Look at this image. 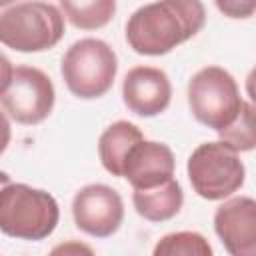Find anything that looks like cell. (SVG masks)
Here are the masks:
<instances>
[{
	"label": "cell",
	"instance_id": "obj_20",
	"mask_svg": "<svg viewBox=\"0 0 256 256\" xmlns=\"http://www.w3.org/2000/svg\"><path fill=\"white\" fill-rule=\"evenodd\" d=\"M12 140V128H10V118L0 110V156L6 152L8 144Z\"/></svg>",
	"mask_w": 256,
	"mask_h": 256
},
{
	"label": "cell",
	"instance_id": "obj_8",
	"mask_svg": "<svg viewBox=\"0 0 256 256\" xmlns=\"http://www.w3.org/2000/svg\"><path fill=\"white\" fill-rule=\"evenodd\" d=\"M72 220L92 238H110L124 220V200L108 184H86L72 198Z\"/></svg>",
	"mask_w": 256,
	"mask_h": 256
},
{
	"label": "cell",
	"instance_id": "obj_15",
	"mask_svg": "<svg viewBox=\"0 0 256 256\" xmlns=\"http://www.w3.org/2000/svg\"><path fill=\"white\" fill-rule=\"evenodd\" d=\"M152 256H214L208 238L194 230L164 234L152 248Z\"/></svg>",
	"mask_w": 256,
	"mask_h": 256
},
{
	"label": "cell",
	"instance_id": "obj_21",
	"mask_svg": "<svg viewBox=\"0 0 256 256\" xmlns=\"http://www.w3.org/2000/svg\"><path fill=\"white\" fill-rule=\"evenodd\" d=\"M10 182H12V180H10V174H8V172H2V170H0V190H2L4 186H8Z\"/></svg>",
	"mask_w": 256,
	"mask_h": 256
},
{
	"label": "cell",
	"instance_id": "obj_18",
	"mask_svg": "<svg viewBox=\"0 0 256 256\" xmlns=\"http://www.w3.org/2000/svg\"><path fill=\"white\" fill-rule=\"evenodd\" d=\"M216 8L222 14H226L228 18H250L252 12L256 10V2H236V0L222 2V0H218Z\"/></svg>",
	"mask_w": 256,
	"mask_h": 256
},
{
	"label": "cell",
	"instance_id": "obj_19",
	"mask_svg": "<svg viewBox=\"0 0 256 256\" xmlns=\"http://www.w3.org/2000/svg\"><path fill=\"white\" fill-rule=\"evenodd\" d=\"M12 74H14V66L12 62L8 60V56L4 52H0V96L4 94V90L8 88L10 80H12Z\"/></svg>",
	"mask_w": 256,
	"mask_h": 256
},
{
	"label": "cell",
	"instance_id": "obj_17",
	"mask_svg": "<svg viewBox=\"0 0 256 256\" xmlns=\"http://www.w3.org/2000/svg\"><path fill=\"white\" fill-rule=\"evenodd\" d=\"M48 256H96V252L82 240H64L56 244L48 252Z\"/></svg>",
	"mask_w": 256,
	"mask_h": 256
},
{
	"label": "cell",
	"instance_id": "obj_14",
	"mask_svg": "<svg viewBox=\"0 0 256 256\" xmlns=\"http://www.w3.org/2000/svg\"><path fill=\"white\" fill-rule=\"evenodd\" d=\"M62 16L80 30H98L106 26L116 12L114 0H92V2H68L62 0L58 4Z\"/></svg>",
	"mask_w": 256,
	"mask_h": 256
},
{
	"label": "cell",
	"instance_id": "obj_2",
	"mask_svg": "<svg viewBox=\"0 0 256 256\" xmlns=\"http://www.w3.org/2000/svg\"><path fill=\"white\" fill-rule=\"evenodd\" d=\"M60 220L56 198L30 184L10 182L0 190V232L16 238L38 242L48 238Z\"/></svg>",
	"mask_w": 256,
	"mask_h": 256
},
{
	"label": "cell",
	"instance_id": "obj_13",
	"mask_svg": "<svg viewBox=\"0 0 256 256\" xmlns=\"http://www.w3.org/2000/svg\"><path fill=\"white\" fill-rule=\"evenodd\" d=\"M184 204V192L176 178L150 188V190H134L132 206L138 216L148 222H166L172 220Z\"/></svg>",
	"mask_w": 256,
	"mask_h": 256
},
{
	"label": "cell",
	"instance_id": "obj_3",
	"mask_svg": "<svg viewBox=\"0 0 256 256\" xmlns=\"http://www.w3.org/2000/svg\"><path fill=\"white\" fill-rule=\"evenodd\" d=\"M60 74L76 98L96 100L110 92L118 74V56L100 38H80L66 48Z\"/></svg>",
	"mask_w": 256,
	"mask_h": 256
},
{
	"label": "cell",
	"instance_id": "obj_22",
	"mask_svg": "<svg viewBox=\"0 0 256 256\" xmlns=\"http://www.w3.org/2000/svg\"><path fill=\"white\" fill-rule=\"evenodd\" d=\"M0 256H2V254H0Z\"/></svg>",
	"mask_w": 256,
	"mask_h": 256
},
{
	"label": "cell",
	"instance_id": "obj_6",
	"mask_svg": "<svg viewBox=\"0 0 256 256\" xmlns=\"http://www.w3.org/2000/svg\"><path fill=\"white\" fill-rule=\"evenodd\" d=\"M186 174L192 190L208 200H226L244 186L246 166L240 154L222 140L198 144L186 162Z\"/></svg>",
	"mask_w": 256,
	"mask_h": 256
},
{
	"label": "cell",
	"instance_id": "obj_5",
	"mask_svg": "<svg viewBox=\"0 0 256 256\" xmlns=\"http://www.w3.org/2000/svg\"><path fill=\"white\" fill-rule=\"evenodd\" d=\"M186 96L192 116L214 132L228 128L246 102L236 78L216 64L200 68L190 78Z\"/></svg>",
	"mask_w": 256,
	"mask_h": 256
},
{
	"label": "cell",
	"instance_id": "obj_1",
	"mask_svg": "<svg viewBox=\"0 0 256 256\" xmlns=\"http://www.w3.org/2000/svg\"><path fill=\"white\" fill-rule=\"evenodd\" d=\"M206 24L198 0H160L138 6L126 22V42L142 56H164L194 38Z\"/></svg>",
	"mask_w": 256,
	"mask_h": 256
},
{
	"label": "cell",
	"instance_id": "obj_10",
	"mask_svg": "<svg viewBox=\"0 0 256 256\" xmlns=\"http://www.w3.org/2000/svg\"><path fill=\"white\" fill-rule=\"evenodd\" d=\"M124 106L142 118L162 114L172 100V84L168 74L156 66H134L122 80Z\"/></svg>",
	"mask_w": 256,
	"mask_h": 256
},
{
	"label": "cell",
	"instance_id": "obj_12",
	"mask_svg": "<svg viewBox=\"0 0 256 256\" xmlns=\"http://www.w3.org/2000/svg\"><path fill=\"white\" fill-rule=\"evenodd\" d=\"M140 140H144L142 130L128 120H116L110 126H106L98 138V158L102 168L108 174L122 178L124 158L130 152V148L136 146Z\"/></svg>",
	"mask_w": 256,
	"mask_h": 256
},
{
	"label": "cell",
	"instance_id": "obj_11",
	"mask_svg": "<svg viewBox=\"0 0 256 256\" xmlns=\"http://www.w3.org/2000/svg\"><path fill=\"white\" fill-rule=\"evenodd\" d=\"M176 158L168 144L156 140H140L124 158L122 178L132 190H150L174 178Z\"/></svg>",
	"mask_w": 256,
	"mask_h": 256
},
{
	"label": "cell",
	"instance_id": "obj_7",
	"mask_svg": "<svg viewBox=\"0 0 256 256\" xmlns=\"http://www.w3.org/2000/svg\"><path fill=\"white\" fill-rule=\"evenodd\" d=\"M56 104V88L52 78L36 66H16L12 80L0 96L2 112L22 126L44 122Z\"/></svg>",
	"mask_w": 256,
	"mask_h": 256
},
{
	"label": "cell",
	"instance_id": "obj_4",
	"mask_svg": "<svg viewBox=\"0 0 256 256\" xmlns=\"http://www.w3.org/2000/svg\"><path fill=\"white\" fill-rule=\"evenodd\" d=\"M64 36V16L50 2H16L0 12V44L16 52H44Z\"/></svg>",
	"mask_w": 256,
	"mask_h": 256
},
{
	"label": "cell",
	"instance_id": "obj_16",
	"mask_svg": "<svg viewBox=\"0 0 256 256\" xmlns=\"http://www.w3.org/2000/svg\"><path fill=\"white\" fill-rule=\"evenodd\" d=\"M218 140H222L226 146H230L234 152H250L256 146V132H254V104L244 102L240 114L236 120L218 132Z\"/></svg>",
	"mask_w": 256,
	"mask_h": 256
},
{
	"label": "cell",
	"instance_id": "obj_9",
	"mask_svg": "<svg viewBox=\"0 0 256 256\" xmlns=\"http://www.w3.org/2000/svg\"><path fill=\"white\" fill-rule=\"evenodd\" d=\"M214 232L228 256H256V202L230 196L214 212Z\"/></svg>",
	"mask_w": 256,
	"mask_h": 256
}]
</instances>
